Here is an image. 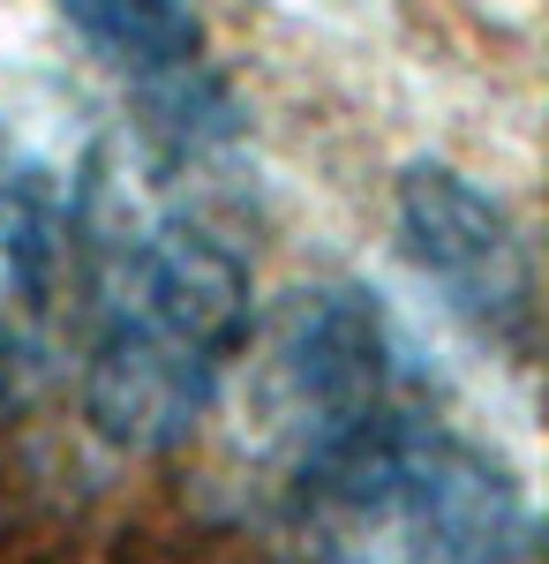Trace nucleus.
<instances>
[{"label":"nucleus","instance_id":"obj_6","mask_svg":"<svg viewBox=\"0 0 549 564\" xmlns=\"http://www.w3.org/2000/svg\"><path fill=\"white\" fill-rule=\"evenodd\" d=\"M61 23L143 90H181L204 68V15L196 0H53Z\"/></svg>","mask_w":549,"mask_h":564},{"label":"nucleus","instance_id":"obj_4","mask_svg":"<svg viewBox=\"0 0 549 564\" xmlns=\"http://www.w3.org/2000/svg\"><path fill=\"white\" fill-rule=\"evenodd\" d=\"M391 226H399V257L422 279V294L466 324L489 347L527 354L535 339V257L527 234L505 212V196H489L474 174L444 166V159H415L391 196Z\"/></svg>","mask_w":549,"mask_h":564},{"label":"nucleus","instance_id":"obj_5","mask_svg":"<svg viewBox=\"0 0 549 564\" xmlns=\"http://www.w3.org/2000/svg\"><path fill=\"white\" fill-rule=\"evenodd\" d=\"M68 234L76 181H61L39 151L0 135V399H15L45 361Z\"/></svg>","mask_w":549,"mask_h":564},{"label":"nucleus","instance_id":"obj_3","mask_svg":"<svg viewBox=\"0 0 549 564\" xmlns=\"http://www.w3.org/2000/svg\"><path fill=\"white\" fill-rule=\"evenodd\" d=\"M226 384H234V422L249 459L279 489H294L377 414L422 399L429 369L369 286L332 279L287 294L263 324H249Z\"/></svg>","mask_w":549,"mask_h":564},{"label":"nucleus","instance_id":"obj_1","mask_svg":"<svg viewBox=\"0 0 549 564\" xmlns=\"http://www.w3.org/2000/svg\"><path fill=\"white\" fill-rule=\"evenodd\" d=\"M84 406L106 444L159 452L212 414L234 354L256 324L249 257L212 212L159 188L151 174L98 181L84 212Z\"/></svg>","mask_w":549,"mask_h":564},{"label":"nucleus","instance_id":"obj_2","mask_svg":"<svg viewBox=\"0 0 549 564\" xmlns=\"http://www.w3.org/2000/svg\"><path fill=\"white\" fill-rule=\"evenodd\" d=\"M316 564H512L527 489L489 444L407 399L287 489Z\"/></svg>","mask_w":549,"mask_h":564}]
</instances>
